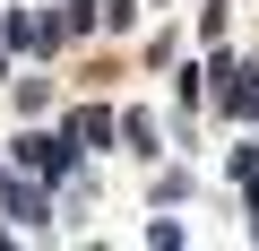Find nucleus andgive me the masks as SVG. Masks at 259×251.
<instances>
[{"instance_id":"1","label":"nucleus","mask_w":259,"mask_h":251,"mask_svg":"<svg viewBox=\"0 0 259 251\" xmlns=\"http://www.w3.org/2000/svg\"><path fill=\"white\" fill-rule=\"evenodd\" d=\"M9 156H18L26 173H44V182H78V148H69V130H26Z\"/></svg>"},{"instance_id":"2","label":"nucleus","mask_w":259,"mask_h":251,"mask_svg":"<svg viewBox=\"0 0 259 251\" xmlns=\"http://www.w3.org/2000/svg\"><path fill=\"white\" fill-rule=\"evenodd\" d=\"M0 208H9L18 225H44V217H52V191H44V173H35V182H18V173H9V182H0Z\"/></svg>"},{"instance_id":"3","label":"nucleus","mask_w":259,"mask_h":251,"mask_svg":"<svg viewBox=\"0 0 259 251\" xmlns=\"http://www.w3.org/2000/svg\"><path fill=\"white\" fill-rule=\"evenodd\" d=\"M112 130H121V121H112V113H95V104H87V113H69V148H78V156L112 148Z\"/></svg>"},{"instance_id":"4","label":"nucleus","mask_w":259,"mask_h":251,"mask_svg":"<svg viewBox=\"0 0 259 251\" xmlns=\"http://www.w3.org/2000/svg\"><path fill=\"white\" fill-rule=\"evenodd\" d=\"M121 139L139 148V156H156V121H147V113H121Z\"/></svg>"},{"instance_id":"5","label":"nucleus","mask_w":259,"mask_h":251,"mask_svg":"<svg viewBox=\"0 0 259 251\" xmlns=\"http://www.w3.org/2000/svg\"><path fill=\"white\" fill-rule=\"evenodd\" d=\"M130 18H139V9H130V0H104V26H112V35H121Z\"/></svg>"}]
</instances>
